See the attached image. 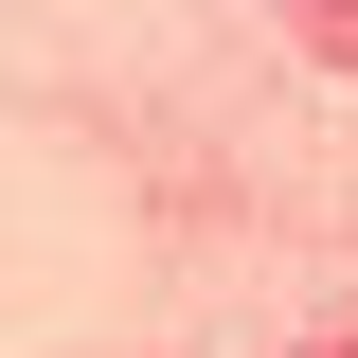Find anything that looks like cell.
I'll list each match as a JSON object with an SVG mask.
<instances>
[{
	"instance_id": "6da1fadb",
	"label": "cell",
	"mask_w": 358,
	"mask_h": 358,
	"mask_svg": "<svg viewBox=\"0 0 358 358\" xmlns=\"http://www.w3.org/2000/svg\"><path fill=\"white\" fill-rule=\"evenodd\" d=\"M322 18H341V0H322Z\"/></svg>"
}]
</instances>
